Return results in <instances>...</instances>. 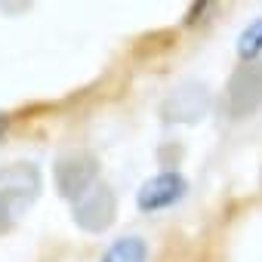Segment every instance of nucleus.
Returning a JSON list of instances; mask_svg holds the SVG:
<instances>
[{"label": "nucleus", "instance_id": "nucleus-1", "mask_svg": "<svg viewBox=\"0 0 262 262\" xmlns=\"http://www.w3.org/2000/svg\"><path fill=\"white\" fill-rule=\"evenodd\" d=\"M71 216H74V225L90 231V234L108 231L114 225V216H117V198H114L111 185L93 182L77 201H71Z\"/></svg>", "mask_w": 262, "mask_h": 262}, {"label": "nucleus", "instance_id": "nucleus-2", "mask_svg": "<svg viewBox=\"0 0 262 262\" xmlns=\"http://www.w3.org/2000/svg\"><path fill=\"white\" fill-rule=\"evenodd\" d=\"M40 167L28 161H16L10 167L0 170V198L7 201V207L16 213V219L40 198Z\"/></svg>", "mask_w": 262, "mask_h": 262}, {"label": "nucleus", "instance_id": "nucleus-3", "mask_svg": "<svg viewBox=\"0 0 262 262\" xmlns=\"http://www.w3.org/2000/svg\"><path fill=\"white\" fill-rule=\"evenodd\" d=\"M53 179H56V188L65 201H77L93 182H99V164L90 151H71V155H62L56 161Z\"/></svg>", "mask_w": 262, "mask_h": 262}, {"label": "nucleus", "instance_id": "nucleus-4", "mask_svg": "<svg viewBox=\"0 0 262 262\" xmlns=\"http://www.w3.org/2000/svg\"><path fill=\"white\" fill-rule=\"evenodd\" d=\"M213 105V93L207 83L198 80H185L179 83L167 99H164V120L170 123H198Z\"/></svg>", "mask_w": 262, "mask_h": 262}, {"label": "nucleus", "instance_id": "nucleus-5", "mask_svg": "<svg viewBox=\"0 0 262 262\" xmlns=\"http://www.w3.org/2000/svg\"><path fill=\"white\" fill-rule=\"evenodd\" d=\"M225 105H228V114L234 117H244L262 105V62L259 59L244 62L231 74L228 90H225Z\"/></svg>", "mask_w": 262, "mask_h": 262}, {"label": "nucleus", "instance_id": "nucleus-6", "mask_svg": "<svg viewBox=\"0 0 262 262\" xmlns=\"http://www.w3.org/2000/svg\"><path fill=\"white\" fill-rule=\"evenodd\" d=\"M185 191H188L185 176L176 173V170H167V173L151 176V179L139 188L136 204H139L142 213H158V210H167V207H173L176 201H182Z\"/></svg>", "mask_w": 262, "mask_h": 262}, {"label": "nucleus", "instance_id": "nucleus-7", "mask_svg": "<svg viewBox=\"0 0 262 262\" xmlns=\"http://www.w3.org/2000/svg\"><path fill=\"white\" fill-rule=\"evenodd\" d=\"M145 259H148V244L139 234H129V237H117L99 262H145Z\"/></svg>", "mask_w": 262, "mask_h": 262}, {"label": "nucleus", "instance_id": "nucleus-8", "mask_svg": "<svg viewBox=\"0 0 262 262\" xmlns=\"http://www.w3.org/2000/svg\"><path fill=\"white\" fill-rule=\"evenodd\" d=\"M237 56H241L244 62H256V59L262 56V19L250 22V25L241 31V37H237Z\"/></svg>", "mask_w": 262, "mask_h": 262}, {"label": "nucleus", "instance_id": "nucleus-9", "mask_svg": "<svg viewBox=\"0 0 262 262\" xmlns=\"http://www.w3.org/2000/svg\"><path fill=\"white\" fill-rule=\"evenodd\" d=\"M13 222H16V213L7 207V201H4V198H0V234H4Z\"/></svg>", "mask_w": 262, "mask_h": 262}, {"label": "nucleus", "instance_id": "nucleus-10", "mask_svg": "<svg viewBox=\"0 0 262 262\" xmlns=\"http://www.w3.org/2000/svg\"><path fill=\"white\" fill-rule=\"evenodd\" d=\"M4 129H7V117H4V114H0V133H4Z\"/></svg>", "mask_w": 262, "mask_h": 262}]
</instances>
